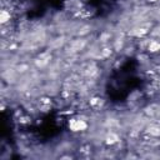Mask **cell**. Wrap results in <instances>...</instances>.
Segmentation results:
<instances>
[{
  "label": "cell",
  "instance_id": "6da1fadb",
  "mask_svg": "<svg viewBox=\"0 0 160 160\" xmlns=\"http://www.w3.org/2000/svg\"><path fill=\"white\" fill-rule=\"evenodd\" d=\"M69 129L72 132H80V131H85L88 129V122L82 119H76L72 118L69 120Z\"/></svg>",
  "mask_w": 160,
  "mask_h": 160
},
{
  "label": "cell",
  "instance_id": "7a4b0ae2",
  "mask_svg": "<svg viewBox=\"0 0 160 160\" xmlns=\"http://www.w3.org/2000/svg\"><path fill=\"white\" fill-rule=\"evenodd\" d=\"M118 141H119V136H118V134H115V132L108 134V136H106V139H105V142H106L108 145H114V144H116Z\"/></svg>",
  "mask_w": 160,
  "mask_h": 160
},
{
  "label": "cell",
  "instance_id": "3957f363",
  "mask_svg": "<svg viewBox=\"0 0 160 160\" xmlns=\"http://www.w3.org/2000/svg\"><path fill=\"white\" fill-rule=\"evenodd\" d=\"M148 50L150 52H156V51H160V41H156V40H151L148 45Z\"/></svg>",
  "mask_w": 160,
  "mask_h": 160
},
{
  "label": "cell",
  "instance_id": "277c9868",
  "mask_svg": "<svg viewBox=\"0 0 160 160\" xmlns=\"http://www.w3.org/2000/svg\"><path fill=\"white\" fill-rule=\"evenodd\" d=\"M10 18H11V15H10V12L8 10H1V12H0V22L1 24L8 22L10 20Z\"/></svg>",
  "mask_w": 160,
  "mask_h": 160
}]
</instances>
